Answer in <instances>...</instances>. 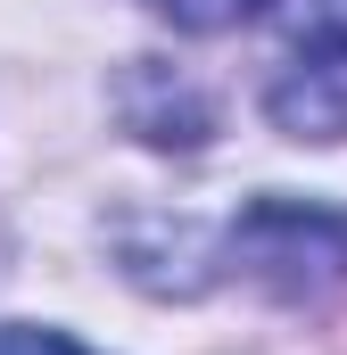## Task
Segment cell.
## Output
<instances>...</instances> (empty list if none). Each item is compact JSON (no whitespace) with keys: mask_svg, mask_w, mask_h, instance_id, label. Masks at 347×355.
Returning <instances> with one entry per match:
<instances>
[{"mask_svg":"<svg viewBox=\"0 0 347 355\" xmlns=\"http://www.w3.org/2000/svg\"><path fill=\"white\" fill-rule=\"evenodd\" d=\"M289 25V67L347 91V0H273Z\"/></svg>","mask_w":347,"mask_h":355,"instance_id":"cell-1","label":"cell"},{"mask_svg":"<svg viewBox=\"0 0 347 355\" xmlns=\"http://www.w3.org/2000/svg\"><path fill=\"white\" fill-rule=\"evenodd\" d=\"M0 355H91L67 331H33V322H0Z\"/></svg>","mask_w":347,"mask_h":355,"instance_id":"cell-3","label":"cell"},{"mask_svg":"<svg viewBox=\"0 0 347 355\" xmlns=\"http://www.w3.org/2000/svg\"><path fill=\"white\" fill-rule=\"evenodd\" d=\"M158 17H174L182 33H223V25H240V17H257L264 0H149Z\"/></svg>","mask_w":347,"mask_h":355,"instance_id":"cell-2","label":"cell"}]
</instances>
